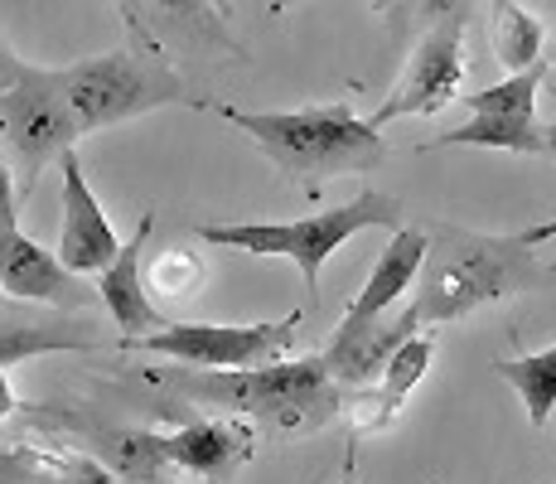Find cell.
Segmentation results:
<instances>
[{
	"mask_svg": "<svg viewBox=\"0 0 556 484\" xmlns=\"http://www.w3.org/2000/svg\"><path fill=\"white\" fill-rule=\"evenodd\" d=\"M78 122L73 107L63 97L59 78L49 69H29L20 63V73L0 88V141L10 146V160L20 170V189H35L39 170L49 160H59L63 150L78 141Z\"/></svg>",
	"mask_w": 556,
	"mask_h": 484,
	"instance_id": "obj_6",
	"label": "cell"
},
{
	"mask_svg": "<svg viewBox=\"0 0 556 484\" xmlns=\"http://www.w3.org/2000/svg\"><path fill=\"white\" fill-rule=\"evenodd\" d=\"M339 484H354V450H349V460H344V475H339Z\"/></svg>",
	"mask_w": 556,
	"mask_h": 484,
	"instance_id": "obj_31",
	"label": "cell"
},
{
	"mask_svg": "<svg viewBox=\"0 0 556 484\" xmlns=\"http://www.w3.org/2000/svg\"><path fill=\"white\" fill-rule=\"evenodd\" d=\"M402 223V203L392 194L363 189L354 203L344 209L315 213V219L301 223H203L199 238L213 247H238V252H256V257H291L301 266L305 286L315 290L319 266L339 252L354 233L363 228H397Z\"/></svg>",
	"mask_w": 556,
	"mask_h": 484,
	"instance_id": "obj_4",
	"label": "cell"
},
{
	"mask_svg": "<svg viewBox=\"0 0 556 484\" xmlns=\"http://www.w3.org/2000/svg\"><path fill=\"white\" fill-rule=\"evenodd\" d=\"M542 20L532 10H522L518 0H494V59L504 69H528L532 59H542Z\"/></svg>",
	"mask_w": 556,
	"mask_h": 484,
	"instance_id": "obj_19",
	"label": "cell"
},
{
	"mask_svg": "<svg viewBox=\"0 0 556 484\" xmlns=\"http://www.w3.org/2000/svg\"><path fill=\"white\" fill-rule=\"evenodd\" d=\"M15 73H20V59H15V53H10L5 45H0V88H5V83L15 78Z\"/></svg>",
	"mask_w": 556,
	"mask_h": 484,
	"instance_id": "obj_28",
	"label": "cell"
},
{
	"mask_svg": "<svg viewBox=\"0 0 556 484\" xmlns=\"http://www.w3.org/2000/svg\"><path fill=\"white\" fill-rule=\"evenodd\" d=\"M15 228V185H10V160L0 150V233Z\"/></svg>",
	"mask_w": 556,
	"mask_h": 484,
	"instance_id": "obj_25",
	"label": "cell"
},
{
	"mask_svg": "<svg viewBox=\"0 0 556 484\" xmlns=\"http://www.w3.org/2000/svg\"><path fill=\"white\" fill-rule=\"evenodd\" d=\"M372 5H378V10H392V5H397V0H372Z\"/></svg>",
	"mask_w": 556,
	"mask_h": 484,
	"instance_id": "obj_33",
	"label": "cell"
},
{
	"mask_svg": "<svg viewBox=\"0 0 556 484\" xmlns=\"http://www.w3.org/2000/svg\"><path fill=\"white\" fill-rule=\"evenodd\" d=\"M459 78H465V20L445 15L421 35V45H416L412 63H406V73H402V83L392 88L388 102L372 112V126L382 132V126L397 122V116L445 112L459 92Z\"/></svg>",
	"mask_w": 556,
	"mask_h": 484,
	"instance_id": "obj_8",
	"label": "cell"
},
{
	"mask_svg": "<svg viewBox=\"0 0 556 484\" xmlns=\"http://www.w3.org/2000/svg\"><path fill=\"white\" fill-rule=\"evenodd\" d=\"M435 146H494L518 150V156H542V126L538 116H475L469 126L441 136Z\"/></svg>",
	"mask_w": 556,
	"mask_h": 484,
	"instance_id": "obj_20",
	"label": "cell"
},
{
	"mask_svg": "<svg viewBox=\"0 0 556 484\" xmlns=\"http://www.w3.org/2000/svg\"><path fill=\"white\" fill-rule=\"evenodd\" d=\"M223 122L248 132L256 150L271 156V165L286 175V185L301 194H319L339 175H363L382 165V136L372 122H363L349 102L301 107V112H238L218 107Z\"/></svg>",
	"mask_w": 556,
	"mask_h": 484,
	"instance_id": "obj_2",
	"label": "cell"
},
{
	"mask_svg": "<svg viewBox=\"0 0 556 484\" xmlns=\"http://www.w3.org/2000/svg\"><path fill=\"white\" fill-rule=\"evenodd\" d=\"M98 456L122 484L155 480L169 470L165 450H160V436H151V432H106V436H98Z\"/></svg>",
	"mask_w": 556,
	"mask_h": 484,
	"instance_id": "obj_21",
	"label": "cell"
},
{
	"mask_svg": "<svg viewBox=\"0 0 556 484\" xmlns=\"http://www.w3.org/2000/svg\"><path fill=\"white\" fill-rule=\"evenodd\" d=\"M431 353H435V339L431 335H412L397 344V353L388 359V369L378 373V393H368L358 402V436L363 432H382V426L397 422L402 402L412 397V387L426 378V369H431Z\"/></svg>",
	"mask_w": 556,
	"mask_h": 484,
	"instance_id": "obj_15",
	"label": "cell"
},
{
	"mask_svg": "<svg viewBox=\"0 0 556 484\" xmlns=\"http://www.w3.org/2000/svg\"><path fill=\"white\" fill-rule=\"evenodd\" d=\"M295 330L301 315H286L276 325H169L151 335H126L122 344L136 353H160V359L189 363V369H256V363H276L295 349Z\"/></svg>",
	"mask_w": 556,
	"mask_h": 484,
	"instance_id": "obj_7",
	"label": "cell"
},
{
	"mask_svg": "<svg viewBox=\"0 0 556 484\" xmlns=\"http://www.w3.org/2000/svg\"><path fill=\"white\" fill-rule=\"evenodd\" d=\"M276 5H286V0H276Z\"/></svg>",
	"mask_w": 556,
	"mask_h": 484,
	"instance_id": "obj_35",
	"label": "cell"
},
{
	"mask_svg": "<svg viewBox=\"0 0 556 484\" xmlns=\"http://www.w3.org/2000/svg\"><path fill=\"white\" fill-rule=\"evenodd\" d=\"M469 0H416V15L421 20H445V15H465Z\"/></svg>",
	"mask_w": 556,
	"mask_h": 484,
	"instance_id": "obj_26",
	"label": "cell"
},
{
	"mask_svg": "<svg viewBox=\"0 0 556 484\" xmlns=\"http://www.w3.org/2000/svg\"><path fill=\"white\" fill-rule=\"evenodd\" d=\"M63 97L73 107V122L78 132H102V126L131 122L141 112H155V107L185 102V83L165 69L160 53H136V49H112L98 53V59H83L73 69H59Z\"/></svg>",
	"mask_w": 556,
	"mask_h": 484,
	"instance_id": "obj_5",
	"label": "cell"
},
{
	"mask_svg": "<svg viewBox=\"0 0 556 484\" xmlns=\"http://www.w3.org/2000/svg\"><path fill=\"white\" fill-rule=\"evenodd\" d=\"M20 407V397H15V387L5 383V373H0V417H10Z\"/></svg>",
	"mask_w": 556,
	"mask_h": 484,
	"instance_id": "obj_29",
	"label": "cell"
},
{
	"mask_svg": "<svg viewBox=\"0 0 556 484\" xmlns=\"http://www.w3.org/2000/svg\"><path fill=\"white\" fill-rule=\"evenodd\" d=\"M542 156H552V160H556V122H552V126H542Z\"/></svg>",
	"mask_w": 556,
	"mask_h": 484,
	"instance_id": "obj_30",
	"label": "cell"
},
{
	"mask_svg": "<svg viewBox=\"0 0 556 484\" xmlns=\"http://www.w3.org/2000/svg\"><path fill=\"white\" fill-rule=\"evenodd\" d=\"M412 330H416V310L412 306L392 310V315L382 310V315L363 320V325H354V330L339 325L334 344H329L319 359H325L329 378H334L339 387H368L382 369H388V359L397 353V344L412 339Z\"/></svg>",
	"mask_w": 556,
	"mask_h": 484,
	"instance_id": "obj_10",
	"label": "cell"
},
{
	"mask_svg": "<svg viewBox=\"0 0 556 484\" xmlns=\"http://www.w3.org/2000/svg\"><path fill=\"white\" fill-rule=\"evenodd\" d=\"M155 290H165V296H189V290H199L203 282V266H199V257H189V252H165L155 262Z\"/></svg>",
	"mask_w": 556,
	"mask_h": 484,
	"instance_id": "obj_23",
	"label": "cell"
},
{
	"mask_svg": "<svg viewBox=\"0 0 556 484\" xmlns=\"http://www.w3.org/2000/svg\"><path fill=\"white\" fill-rule=\"evenodd\" d=\"M59 165H63V233H59V262L68 266V272H78V276H98L106 262L116 257V233H112V223H106V213H102V203H98V194L88 189V175H83V160H78V150H63L59 156Z\"/></svg>",
	"mask_w": 556,
	"mask_h": 484,
	"instance_id": "obj_9",
	"label": "cell"
},
{
	"mask_svg": "<svg viewBox=\"0 0 556 484\" xmlns=\"http://www.w3.org/2000/svg\"><path fill=\"white\" fill-rule=\"evenodd\" d=\"M126 484H165V480H160V475H155V480H126Z\"/></svg>",
	"mask_w": 556,
	"mask_h": 484,
	"instance_id": "obj_34",
	"label": "cell"
},
{
	"mask_svg": "<svg viewBox=\"0 0 556 484\" xmlns=\"http://www.w3.org/2000/svg\"><path fill=\"white\" fill-rule=\"evenodd\" d=\"M421 257H426V233L421 228H397V238L382 247L368 286H363L354 296V306L344 310V330H354V325H363V320L392 310V300H397L402 290H412L416 272H421Z\"/></svg>",
	"mask_w": 556,
	"mask_h": 484,
	"instance_id": "obj_14",
	"label": "cell"
},
{
	"mask_svg": "<svg viewBox=\"0 0 556 484\" xmlns=\"http://www.w3.org/2000/svg\"><path fill=\"white\" fill-rule=\"evenodd\" d=\"M416 276H421L412 300L416 325H451L479 306L542 286L552 272L538 262V247L522 233L518 238H489V233L441 223L435 233H426V257Z\"/></svg>",
	"mask_w": 556,
	"mask_h": 484,
	"instance_id": "obj_1",
	"label": "cell"
},
{
	"mask_svg": "<svg viewBox=\"0 0 556 484\" xmlns=\"http://www.w3.org/2000/svg\"><path fill=\"white\" fill-rule=\"evenodd\" d=\"M0 290L20 300H45L59 310H83L98 300V290H88L78 272L59 262L53 252H45L39 243H29L20 228L5 233V266H0Z\"/></svg>",
	"mask_w": 556,
	"mask_h": 484,
	"instance_id": "obj_11",
	"label": "cell"
},
{
	"mask_svg": "<svg viewBox=\"0 0 556 484\" xmlns=\"http://www.w3.org/2000/svg\"><path fill=\"white\" fill-rule=\"evenodd\" d=\"M10 233V228H5ZM5 233H0V266H5Z\"/></svg>",
	"mask_w": 556,
	"mask_h": 484,
	"instance_id": "obj_32",
	"label": "cell"
},
{
	"mask_svg": "<svg viewBox=\"0 0 556 484\" xmlns=\"http://www.w3.org/2000/svg\"><path fill=\"white\" fill-rule=\"evenodd\" d=\"M116 10H122V15H126V25H131V29H136V35H141V45H146V49H151V53H160V45H155V39H151V29H146V20H141V15H136V0H116Z\"/></svg>",
	"mask_w": 556,
	"mask_h": 484,
	"instance_id": "obj_27",
	"label": "cell"
},
{
	"mask_svg": "<svg viewBox=\"0 0 556 484\" xmlns=\"http://www.w3.org/2000/svg\"><path fill=\"white\" fill-rule=\"evenodd\" d=\"M0 484H122L102 460L53 450H0Z\"/></svg>",
	"mask_w": 556,
	"mask_h": 484,
	"instance_id": "obj_16",
	"label": "cell"
},
{
	"mask_svg": "<svg viewBox=\"0 0 556 484\" xmlns=\"http://www.w3.org/2000/svg\"><path fill=\"white\" fill-rule=\"evenodd\" d=\"M179 397L208 407H228L238 417H271L281 432L325 426L344 407V387L329 378L325 359H276L256 369H203V373H165Z\"/></svg>",
	"mask_w": 556,
	"mask_h": 484,
	"instance_id": "obj_3",
	"label": "cell"
},
{
	"mask_svg": "<svg viewBox=\"0 0 556 484\" xmlns=\"http://www.w3.org/2000/svg\"><path fill=\"white\" fill-rule=\"evenodd\" d=\"M59 349H98L88 330L73 325H49V320H0V369L35 353H59Z\"/></svg>",
	"mask_w": 556,
	"mask_h": 484,
	"instance_id": "obj_17",
	"label": "cell"
},
{
	"mask_svg": "<svg viewBox=\"0 0 556 484\" xmlns=\"http://www.w3.org/2000/svg\"><path fill=\"white\" fill-rule=\"evenodd\" d=\"M155 5L175 10V15H189V20H194V25H199V29H208V35H213V39H218V45H223V29H218V25H213V15H208V10H203V5H199V0H155Z\"/></svg>",
	"mask_w": 556,
	"mask_h": 484,
	"instance_id": "obj_24",
	"label": "cell"
},
{
	"mask_svg": "<svg viewBox=\"0 0 556 484\" xmlns=\"http://www.w3.org/2000/svg\"><path fill=\"white\" fill-rule=\"evenodd\" d=\"M542 83H547V59H532L528 69H518L513 78L494 83V88H484L479 97H469V107H475V116H532L538 112Z\"/></svg>",
	"mask_w": 556,
	"mask_h": 484,
	"instance_id": "obj_22",
	"label": "cell"
},
{
	"mask_svg": "<svg viewBox=\"0 0 556 484\" xmlns=\"http://www.w3.org/2000/svg\"><path fill=\"white\" fill-rule=\"evenodd\" d=\"M151 228H155V213H146L141 228L131 233V243L116 247V257L98 272V300L112 310L116 330H126V335H151V330L169 325L151 306L146 282H141V252H146V243H151Z\"/></svg>",
	"mask_w": 556,
	"mask_h": 484,
	"instance_id": "obj_13",
	"label": "cell"
},
{
	"mask_svg": "<svg viewBox=\"0 0 556 484\" xmlns=\"http://www.w3.org/2000/svg\"><path fill=\"white\" fill-rule=\"evenodd\" d=\"M552 59H556V49H552Z\"/></svg>",
	"mask_w": 556,
	"mask_h": 484,
	"instance_id": "obj_36",
	"label": "cell"
},
{
	"mask_svg": "<svg viewBox=\"0 0 556 484\" xmlns=\"http://www.w3.org/2000/svg\"><path fill=\"white\" fill-rule=\"evenodd\" d=\"M169 466L194 470L203 480H232L256 456V432L242 417H223V422H189L179 432L160 436Z\"/></svg>",
	"mask_w": 556,
	"mask_h": 484,
	"instance_id": "obj_12",
	"label": "cell"
},
{
	"mask_svg": "<svg viewBox=\"0 0 556 484\" xmlns=\"http://www.w3.org/2000/svg\"><path fill=\"white\" fill-rule=\"evenodd\" d=\"M494 373L504 383L518 387V397H522V407H528V422L532 426H547L552 422V407H556V349L528 353V359H498Z\"/></svg>",
	"mask_w": 556,
	"mask_h": 484,
	"instance_id": "obj_18",
	"label": "cell"
}]
</instances>
